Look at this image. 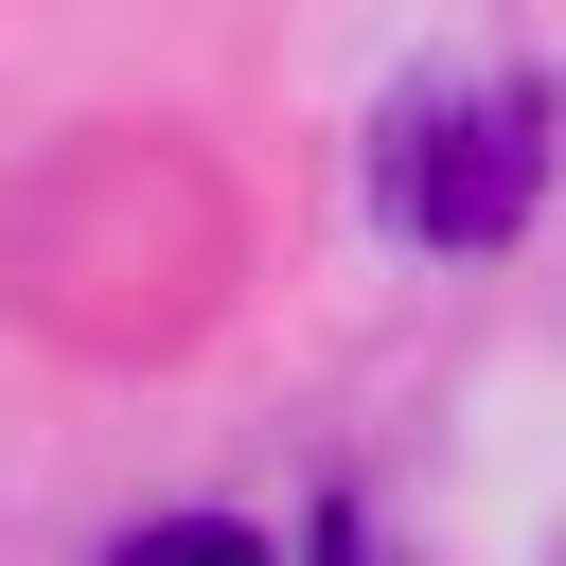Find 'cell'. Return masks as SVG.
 <instances>
[{
    "label": "cell",
    "mask_w": 566,
    "mask_h": 566,
    "mask_svg": "<svg viewBox=\"0 0 566 566\" xmlns=\"http://www.w3.org/2000/svg\"><path fill=\"white\" fill-rule=\"evenodd\" d=\"M548 195V88H407L371 142V212L407 248H513Z\"/></svg>",
    "instance_id": "cell-1"
},
{
    "label": "cell",
    "mask_w": 566,
    "mask_h": 566,
    "mask_svg": "<svg viewBox=\"0 0 566 566\" xmlns=\"http://www.w3.org/2000/svg\"><path fill=\"white\" fill-rule=\"evenodd\" d=\"M106 566H283V548H265L248 513H159V531H124Z\"/></svg>",
    "instance_id": "cell-2"
}]
</instances>
